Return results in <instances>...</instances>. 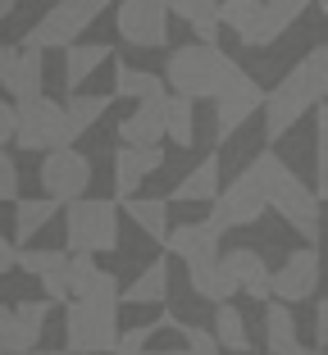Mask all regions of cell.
<instances>
[{
	"label": "cell",
	"mask_w": 328,
	"mask_h": 355,
	"mask_svg": "<svg viewBox=\"0 0 328 355\" xmlns=\"http://www.w3.org/2000/svg\"><path fill=\"white\" fill-rule=\"evenodd\" d=\"M328 105V42L301 55L283 73V83L265 96V141H283L306 114Z\"/></svg>",
	"instance_id": "obj_1"
},
{
	"label": "cell",
	"mask_w": 328,
	"mask_h": 355,
	"mask_svg": "<svg viewBox=\"0 0 328 355\" xmlns=\"http://www.w3.org/2000/svg\"><path fill=\"white\" fill-rule=\"evenodd\" d=\"M246 173L260 182V191H265L269 209H274L278 219H283L292 232H301V237L315 246V241H319V228H324V209H319V196H315V187H310L306 178L287 164L278 150L255 155L251 164H246Z\"/></svg>",
	"instance_id": "obj_2"
},
{
	"label": "cell",
	"mask_w": 328,
	"mask_h": 355,
	"mask_svg": "<svg viewBox=\"0 0 328 355\" xmlns=\"http://www.w3.org/2000/svg\"><path fill=\"white\" fill-rule=\"evenodd\" d=\"M119 292L114 273H96L92 292L83 301H69V319H64V337H69V351L74 355H110L119 346Z\"/></svg>",
	"instance_id": "obj_3"
},
{
	"label": "cell",
	"mask_w": 328,
	"mask_h": 355,
	"mask_svg": "<svg viewBox=\"0 0 328 355\" xmlns=\"http://www.w3.org/2000/svg\"><path fill=\"white\" fill-rule=\"evenodd\" d=\"M242 73L237 60L219 51V46H205V42H187V46H173L169 60H164V87L169 96H182V101H219L223 87Z\"/></svg>",
	"instance_id": "obj_4"
},
{
	"label": "cell",
	"mask_w": 328,
	"mask_h": 355,
	"mask_svg": "<svg viewBox=\"0 0 328 355\" xmlns=\"http://www.w3.org/2000/svg\"><path fill=\"white\" fill-rule=\"evenodd\" d=\"M14 110H19L14 141H19V150H28V155H51V150L74 146L78 137H83L74 128V119H69V110H64L60 101H51V96H37V101L14 105Z\"/></svg>",
	"instance_id": "obj_5"
},
{
	"label": "cell",
	"mask_w": 328,
	"mask_h": 355,
	"mask_svg": "<svg viewBox=\"0 0 328 355\" xmlns=\"http://www.w3.org/2000/svg\"><path fill=\"white\" fill-rule=\"evenodd\" d=\"M64 241L69 255H105L119 246V200L83 196L64 209Z\"/></svg>",
	"instance_id": "obj_6"
},
{
	"label": "cell",
	"mask_w": 328,
	"mask_h": 355,
	"mask_svg": "<svg viewBox=\"0 0 328 355\" xmlns=\"http://www.w3.org/2000/svg\"><path fill=\"white\" fill-rule=\"evenodd\" d=\"M169 0H123L114 10V32L132 51H164L169 46Z\"/></svg>",
	"instance_id": "obj_7"
},
{
	"label": "cell",
	"mask_w": 328,
	"mask_h": 355,
	"mask_svg": "<svg viewBox=\"0 0 328 355\" xmlns=\"http://www.w3.org/2000/svg\"><path fill=\"white\" fill-rule=\"evenodd\" d=\"M265 209H269V200H265V191H260V182L242 168V173L214 196L210 219H205V223L223 237V232H233V228H251V223H260V219H265Z\"/></svg>",
	"instance_id": "obj_8"
},
{
	"label": "cell",
	"mask_w": 328,
	"mask_h": 355,
	"mask_svg": "<svg viewBox=\"0 0 328 355\" xmlns=\"http://www.w3.org/2000/svg\"><path fill=\"white\" fill-rule=\"evenodd\" d=\"M96 23V14L92 10H83L78 0H55L51 10L42 14V19L32 23L28 32H23V46H32V51H69V46H78L83 42V32Z\"/></svg>",
	"instance_id": "obj_9"
},
{
	"label": "cell",
	"mask_w": 328,
	"mask_h": 355,
	"mask_svg": "<svg viewBox=\"0 0 328 355\" xmlns=\"http://www.w3.org/2000/svg\"><path fill=\"white\" fill-rule=\"evenodd\" d=\"M37 178H42L46 200H55V205H74V200H83L87 187H92V159H87L78 146L51 150V155H42Z\"/></svg>",
	"instance_id": "obj_10"
},
{
	"label": "cell",
	"mask_w": 328,
	"mask_h": 355,
	"mask_svg": "<svg viewBox=\"0 0 328 355\" xmlns=\"http://www.w3.org/2000/svg\"><path fill=\"white\" fill-rule=\"evenodd\" d=\"M255 110H265V92H260V83L242 69L233 83L223 87L219 101H214V137H219V141H233Z\"/></svg>",
	"instance_id": "obj_11"
},
{
	"label": "cell",
	"mask_w": 328,
	"mask_h": 355,
	"mask_svg": "<svg viewBox=\"0 0 328 355\" xmlns=\"http://www.w3.org/2000/svg\"><path fill=\"white\" fill-rule=\"evenodd\" d=\"M315 292H319V251L315 246H301L274 273V301L297 305V301H310Z\"/></svg>",
	"instance_id": "obj_12"
},
{
	"label": "cell",
	"mask_w": 328,
	"mask_h": 355,
	"mask_svg": "<svg viewBox=\"0 0 328 355\" xmlns=\"http://www.w3.org/2000/svg\"><path fill=\"white\" fill-rule=\"evenodd\" d=\"M223 273L233 278L237 292H246L251 301H274V273H269V264L260 260V251H251V246H237V251L219 255Z\"/></svg>",
	"instance_id": "obj_13"
},
{
	"label": "cell",
	"mask_w": 328,
	"mask_h": 355,
	"mask_svg": "<svg viewBox=\"0 0 328 355\" xmlns=\"http://www.w3.org/2000/svg\"><path fill=\"white\" fill-rule=\"evenodd\" d=\"M164 164V146H150V150H132L123 146L114 155V200L119 205H128V200L141 191V182H146L155 168Z\"/></svg>",
	"instance_id": "obj_14"
},
{
	"label": "cell",
	"mask_w": 328,
	"mask_h": 355,
	"mask_svg": "<svg viewBox=\"0 0 328 355\" xmlns=\"http://www.w3.org/2000/svg\"><path fill=\"white\" fill-rule=\"evenodd\" d=\"M164 251L178 255L182 264L219 260V232H214L210 223H173L169 237H164Z\"/></svg>",
	"instance_id": "obj_15"
},
{
	"label": "cell",
	"mask_w": 328,
	"mask_h": 355,
	"mask_svg": "<svg viewBox=\"0 0 328 355\" xmlns=\"http://www.w3.org/2000/svg\"><path fill=\"white\" fill-rule=\"evenodd\" d=\"M169 101V96H164ZM164 101H146L137 105L128 119H119V141L132 150H150L164 141Z\"/></svg>",
	"instance_id": "obj_16"
},
{
	"label": "cell",
	"mask_w": 328,
	"mask_h": 355,
	"mask_svg": "<svg viewBox=\"0 0 328 355\" xmlns=\"http://www.w3.org/2000/svg\"><path fill=\"white\" fill-rule=\"evenodd\" d=\"M219 173H223L219 155H205L201 164H196L178 187L169 191V205H214V196L223 191V178Z\"/></svg>",
	"instance_id": "obj_17"
},
{
	"label": "cell",
	"mask_w": 328,
	"mask_h": 355,
	"mask_svg": "<svg viewBox=\"0 0 328 355\" xmlns=\"http://www.w3.org/2000/svg\"><path fill=\"white\" fill-rule=\"evenodd\" d=\"M110 60H114V46L110 42H78V46H69V51H64V87H69V92H83V83H92L96 69L110 64Z\"/></svg>",
	"instance_id": "obj_18"
},
{
	"label": "cell",
	"mask_w": 328,
	"mask_h": 355,
	"mask_svg": "<svg viewBox=\"0 0 328 355\" xmlns=\"http://www.w3.org/2000/svg\"><path fill=\"white\" fill-rule=\"evenodd\" d=\"M169 87H164V73H150V69H132V64L114 60V101H164Z\"/></svg>",
	"instance_id": "obj_19"
},
{
	"label": "cell",
	"mask_w": 328,
	"mask_h": 355,
	"mask_svg": "<svg viewBox=\"0 0 328 355\" xmlns=\"http://www.w3.org/2000/svg\"><path fill=\"white\" fill-rule=\"evenodd\" d=\"M42 83H46V55L32 51V46H23L19 64H14V73H10V83H5V96H10L14 105H28V101L42 96Z\"/></svg>",
	"instance_id": "obj_20"
},
{
	"label": "cell",
	"mask_w": 328,
	"mask_h": 355,
	"mask_svg": "<svg viewBox=\"0 0 328 355\" xmlns=\"http://www.w3.org/2000/svg\"><path fill=\"white\" fill-rule=\"evenodd\" d=\"M265 23V0H219V28H228L237 42L255 46Z\"/></svg>",
	"instance_id": "obj_21"
},
{
	"label": "cell",
	"mask_w": 328,
	"mask_h": 355,
	"mask_svg": "<svg viewBox=\"0 0 328 355\" xmlns=\"http://www.w3.org/2000/svg\"><path fill=\"white\" fill-rule=\"evenodd\" d=\"M169 14L187 23L196 42L219 46V0H169Z\"/></svg>",
	"instance_id": "obj_22"
},
{
	"label": "cell",
	"mask_w": 328,
	"mask_h": 355,
	"mask_svg": "<svg viewBox=\"0 0 328 355\" xmlns=\"http://www.w3.org/2000/svg\"><path fill=\"white\" fill-rule=\"evenodd\" d=\"M123 209H128V219L137 223L150 241H164V237H169V228H173V219H169V196H132Z\"/></svg>",
	"instance_id": "obj_23"
},
{
	"label": "cell",
	"mask_w": 328,
	"mask_h": 355,
	"mask_svg": "<svg viewBox=\"0 0 328 355\" xmlns=\"http://www.w3.org/2000/svg\"><path fill=\"white\" fill-rule=\"evenodd\" d=\"M187 282H191V292L201 296V301H210L214 310H219V305H228V296L237 292V287H233V278L223 273V264H219V260L187 264Z\"/></svg>",
	"instance_id": "obj_24"
},
{
	"label": "cell",
	"mask_w": 328,
	"mask_h": 355,
	"mask_svg": "<svg viewBox=\"0 0 328 355\" xmlns=\"http://www.w3.org/2000/svg\"><path fill=\"white\" fill-rule=\"evenodd\" d=\"M55 209H60V205L46 200V196H19V200H14V241H19V251L55 219Z\"/></svg>",
	"instance_id": "obj_25"
},
{
	"label": "cell",
	"mask_w": 328,
	"mask_h": 355,
	"mask_svg": "<svg viewBox=\"0 0 328 355\" xmlns=\"http://www.w3.org/2000/svg\"><path fill=\"white\" fill-rule=\"evenodd\" d=\"M306 10H310V0H265V23H260V42H255V51L283 42L287 32H292V23H297Z\"/></svg>",
	"instance_id": "obj_26"
},
{
	"label": "cell",
	"mask_w": 328,
	"mask_h": 355,
	"mask_svg": "<svg viewBox=\"0 0 328 355\" xmlns=\"http://www.w3.org/2000/svg\"><path fill=\"white\" fill-rule=\"evenodd\" d=\"M265 342H269V351H274V355H297L301 351L292 305H283V301H269L265 305Z\"/></svg>",
	"instance_id": "obj_27"
},
{
	"label": "cell",
	"mask_w": 328,
	"mask_h": 355,
	"mask_svg": "<svg viewBox=\"0 0 328 355\" xmlns=\"http://www.w3.org/2000/svg\"><path fill=\"white\" fill-rule=\"evenodd\" d=\"M164 296H169V264H164V260H150L146 269L123 287L128 305H159Z\"/></svg>",
	"instance_id": "obj_28"
},
{
	"label": "cell",
	"mask_w": 328,
	"mask_h": 355,
	"mask_svg": "<svg viewBox=\"0 0 328 355\" xmlns=\"http://www.w3.org/2000/svg\"><path fill=\"white\" fill-rule=\"evenodd\" d=\"M214 342H219V351L251 355V333H246L242 310H233V305H219L214 310Z\"/></svg>",
	"instance_id": "obj_29"
},
{
	"label": "cell",
	"mask_w": 328,
	"mask_h": 355,
	"mask_svg": "<svg viewBox=\"0 0 328 355\" xmlns=\"http://www.w3.org/2000/svg\"><path fill=\"white\" fill-rule=\"evenodd\" d=\"M110 105H114V92L101 96V92H74L69 101H64V110H69V119H74L78 132H87V128H96L101 119L110 114Z\"/></svg>",
	"instance_id": "obj_30"
},
{
	"label": "cell",
	"mask_w": 328,
	"mask_h": 355,
	"mask_svg": "<svg viewBox=\"0 0 328 355\" xmlns=\"http://www.w3.org/2000/svg\"><path fill=\"white\" fill-rule=\"evenodd\" d=\"M164 137L173 146H191L196 141V110H191V101H182V96L164 101Z\"/></svg>",
	"instance_id": "obj_31"
},
{
	"label": "cell",
	"mask_w": 328,
	"mask_h": 355,
	"mask_svg": "<svg viewBox=\"0 0 328 355\" xmlns=\"http://www.w3.org/2000/svg\"><path fill=\"white\" fill-rule=\"evenodd\" d=\"M315 196L328 200V105L315 110Z\"/></svg>",
	"instance_id": "obj_32"
},
{
	"label": "cell",
	"mask_w": 328,
	"mask_h": 355,
	"mask_svg": "<svg viewBox=\"0 0 328 355\" xmlns=\"http://www.w3.org/2000/svg\"><path fill=\"white\" fill-rule=\"evenodd\" d=\"M173 333L182 337V346H173V351H141V355H219V342H214V333H205V328H191V324L178 319Z\"/></svg>",
	"instance_id": "obj_33"
},
{
	"label": "cell",
	"mask_w": 328,
	"mask_h": 355,
	"mask_svg": "<svg viewBox=\"0 0 328 355\" xmlns=\"http://www.w3.org/2000/svg\"><path fill=\"white\" fill-rule=\"evenodd\" d=\"M69 264V251H37V246H23L19 251V269L23 273H32V278H46V273H55V269H64Z\"/></svg>",
	"instance_id": "obj_34"
},
{
	"label": "cell",
	"mask_w": 328,
	"mask_h": 355,
	"mask_svg": "<svg viewBox=\"0 0 328 355\" xmlns=\"http://www.w3.org/2000/svg\"><path fill=\"white\" fill-rule=\"evenodd\" d=\"M96 273H101L96 255H69V269H64V278H69V296H74V301H83V296L92 292Z\"/></svg>",
	"instance_id": "obj_35"
},
{
	"label": "cell",
	"mask_w": 328,
	"mask_h": 355,
	"mask_svg": "<svg viewBox=\"0 0 328 355\" xmlns=\"http://www.w3.org/2000/svg\"><path fill=\"white\" fill-rule=\"evenodd\" d=\"M0 200H19V159L0 150Z\"/></svg>",
	"instance_id": "obj_36"
},
{
	"label": "cell",
	"mask_w": 328,
	"mask_h": 355,
	"mask_svg": "<svg viewBox=\"0 0 328 355\" xmlns=\"http://www.w3.org/2000/svg\"><path fill=\"white\" fill-rule=\"evenodd\" d=\"M19 55H23L19 42H0V87L10 83V73H14V64H19Z\"/></svg>",
	"instance_id": "obj_37"
},
{
	"label": "cell",
	"mask_w": 328,
	"mask_h": 355,
	"mask_svg": "<svg viewBox=\"0 0 328 355\" xmlns=\"http://www.w3.org/2000/svg\"><path fill=\"white\" fill-rule=\"evenodd\" d=\"M14 123H19L14 101H0V150H5V141H14Z\"/></svg>",
	"instance_id": "obj_38"
},
{
	"label": "cell",
	"mask_w": 328,
	"mask_h": 355,
	"mask_svg": "<svg viewBox=\"0 0 328 355\" xmlns=\"http://www.w3.org/2000/svg\"><path fill=\"white\" fill-rule=\"evenodd\" d=\"M315 337H319V351L328 346V296L319 301V310H315Z\"/></svg>",
	"instance_id": "obj_39"
},
{
	"label": "cell",
	"mask_w": 328,
	"mask_h": 355,
	"mask_svg": "<svg viewBox=\"0 0 328 355\" xmlns=\"http://www.w3.org/2000/svg\"><path fill=\"white\" fill-rule=\"evenodd\" d=\"M10 328H14V305H0V355L10 346Z\"/></svg>",
	"instance_id": "obj_40"
},
{
	"label": "cell",
	"mask_w": 328,
	"mask_h": 355,
	"mask_svg": "<svg viewBox=\"0 0 328 355\" xmlns=\"http://www.w3.org/2000/svg\"><path fill=\"white\" fill-rule=\"evenodd\" d=\"M10 269H19V246H14V241H10V246H0V278H5Z\"/></svg>",
	"instance_id": "obj_41"
},
{
	"label": "cell",
	"mask_w": 328,
	"mask_h": 355,
	"mask_svg": "<svg viewBox=\"0 0 328 355\" xmlns=\"http://www.w3.org/2000/svg\"><path fill=\"white\" fill-rule=\"evenodd\" d=\"M78 5H83V10H92V14H96V19H101V14H105V10H110V5H114V0H78Z\"/></svg>",
	"instance_id": "obj_42"
},
{
	"label": "cell",
	"mask_w": 328,
	"mask_h": 355,
	"mask_svg": "<svg viewBox=\"0 0 328 355\" xmlns=\"http://www.w3.org/2000/svg\"><path fill=\"white\" fill-rule=\"evenodd\" d=\"M10 14H14V0H0V23L10 19Z\"/></svg>",
	"instance_id": "obj_43"
},
{
	"label": "cell",
	"mask_w": 328,
	"mask_h": 355,
	"mask_svg": "<svg viewBox=\"0 0 328 355\" xmlns=\"http://www.w3.org/2000/svg\"><path fill=\"white\" fill-rule=\"evenodd\" d=\"M297 355H328V351H319V346H315V351H306V346H301V351Z\"/></svg>",
	"instance_id": "obj_44"
},
{
	"label": "cell",
	"mask_w": 328,
	"mask_h": 355,
	"mask_svg": "<svg viewBox=\"0 0 328 355\" xmlns=\"http://www.w3.org/2000/svg\"><path fill=\"white\" fill-rule=\"evenodd\" d=\"M319 10H324V19H328V0H319Z\"/></svg>",
	"instance_id": "obj_45"
},
{
	"label": "cell",
	"mask_w": 328,
	"mask_h": 355,
	"mask_svg": "<svg viewBox=\"0 0 328 355\" xmlns=\"http://www.w3.org/2000/svg\"><path fill=\"white\" fill-rule=\"evenodd\" d=\"M37 355H64V351H37Z\"/></svg>",
	"instance_id": "obj_46"
},
{
	"label": "cell",
	"mask_w": 328,
	"mask_h": 355,
	"mask_svg": "<svg viewBox=\"0 0 328 355\" xmlns=\"http://www.w3.org/2000/svg\"><path fill=\"white\" fill-rule=\"evenodd\" d=\"M0 246H10V237H5V232H0Z\"/></svg>",
	"instance_id": "obj_47"
}]
</instances>
